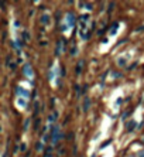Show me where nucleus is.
Wrapping results in <instances>:
<instances>
[]
</instances>
